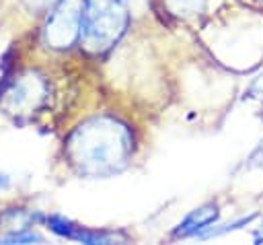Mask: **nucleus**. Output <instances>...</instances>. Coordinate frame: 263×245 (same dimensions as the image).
<instances>
[{
    "mask_svg": "<svg viewBox=\"0 0 263 245\" xmlns=\"http://www.w3.org/2000/svg\"><path fill=\"white\" fill-rule=\"evenodd\" d=\"M134 152L132 130L111 113L84 119L66 138L70 165L84 177H111L123 171Z\"/></svg>",
    "mask_w": 263,
    "mask_h": 245,
    "instance_id": "1",
    "label": "nucleus"
},
{
    "mask_svg": "<svg viewBox=\"0 0 263 245\" xmlns=\"http://www.w3.org/2000/svg\"><path fill=\"white\" fill-rule=\"evenodd\" d=\"M129 19L125 0H84L80 47L92 56L107 54L129 29Z\"/></svg>",
    "mask_w": 263,
    "mask_h": 245,
    "instance_id": "2",
    "label": "nucleus"
},
{
    "mask_svg": "<svg viewBox=\"0 0 263 245\" xmlns=\"http://www.w3.org/2000/svg\"><path fill=\"white\" fill-rule=\"evenodd\" d=\"M84 0H58L47 14L43 41L49 49L66 51L80 39Z\"/></svg>",
    "mask_w": 263,
    "mask_h": 245,
    "instance_id": "3",
    "label": "nucleus"
},
{
    "mask_svg": "<svg viewBox=\"0 0 263 245\" xmlns=\"http://www.w3.org/2000/svg\"><path fill=\"white\" fill-rule=\"evenodd\" d=\"M49 97V82L33 72L21 74L2 91V105L10 113L37 111Z\"/></svg>",
    "mask_w": 263,
    "mask_h": 245,
    "instance_id": "4",
    "label": "nucleus"
},
{
    "mask_svg": "<svg viewBox=\"0 0 263 245\" xmlns=\"http://www.w3.org/2000/svg\"><path fill=\"white\" fill-rule=\"evenodd\" d=\"M45 226L49 233H53L55 237L68 239V241H78V243H86V245H107L119 239V235L115 231H105V229H88L82 226L78 222H74L72 218H68L66 214L60 212H51L45 216Z\"/></svg>",
    "mask_w": 263,
    "mask_h": 245,
    "instance_id": "5",
    "label": "nucleus"
},
{
    "mask_svg": "<svg viewBox=\"0 0 263 245\" xmlns=\"http://www.w3.org/2000/svg\"><path fill=\"white\" fill-rule=\"evenodd\" d=\"M220 220V206L210 202V204H203L199 208H193L173 231H171V237L173 239H189V237H195L201 235L205 229H210L212 224H216Z\"/></svg>",
    "mask_w": 263,
    "mask_h": 245,
    "instance_id": "6",
    "label": "nucleus"
},
{
    "mask_svg": "<svg viewBox=\"0 0 263 245\" xmlns=\"http://www.w3.org/2000/svg\"><path fill=\"white\" fill-rule=\"evenodd\" d=\"M253 218H257V212H253V214H247V216H238V218H234V220H230V222H224V224H220V226H210V229H205L201 235H197V239L199 241H203V239H212V237H220V235H226V233H234V231H240L242 226H247V224H251V220Z\"/></svg>",
    "mask_w": 263,
    "mask_h": 245,
    "instance_id": "7",
    "label": "nucleus"
},
{
    "mask_svg": "<svg viewBox=\"0 0 263 245\" xmlns=\"http://www.w3.org/2000/svg\"><path fill=\"white\" fill-rule=\"evenodd\" d=\"M0 243L4 245H27V243H45V237L41 233H37L35 229L27 226V229H16V231H6L4 235H0Z\"/></svg>",
    "mask_w": 263,
    "mask_h": 245,
    "instance_id": "8",
    "label": "nucleus"
},
{
    "mask_svg": "<svg viewBox=\"0 0 263 245\" xmlns=\"http://www.w3.org/2000/svg\"><path fill=\"white\" fill-rule=\"evenodd\" d=\"M166 6L173 14L183 16H197L205 10L208 0H166Z\"/></svg>",
    "mask_w": 263,
    "mask_h": 245,
    "instance_id": "9",
    "label": "nucleus"
},
{
    "mask_svg": "<svg viewBox=\"0 0 263 245\" xmlns=\"http://www.w3.org/2000/svg\"><path fill=\"white\" fill-rule=\"evenodd\" d=\"M33 12H37V14H41L43 10H47V8H51L58 0H23Z\"/></svg>",
    "mask_w": 263,
    "mask_h": 245,
    "instance_id": "10",
    "label": "nucleus"
},
{
    "mask_svg": "<svg viewBox=\"0 0 263 245\" xmlns=\"http://www.w3.org/2000/svg\"><path fill=\"white\" fill-rule=\"evenodd\" d=\"M10 185H12V179H10V175H8V173H0V191H6V189H10Z\"/></svg>",
    "mask_w": 263,
    "mask_h": 245,
    "instance_id": "11",
    "label": "nucleus"
},
{
    "mask_svg": "<svg viewBox=\"0 0 263 245\" xmlns=\"http://www.w3.org/2000/svg\"><path fill=\"white\" fill-rule=\"evenodd\" d=\"M253 91H259V93L263 95V76L255 78V82H253Z\"/></svg>",
    "mask_w": 263,
    "mask_h": 245,
    "instance_id": "12",
    "label": "nucleus"
},
{
    "mask_svg": "<svg viewBox=\"0 0 263 245\" xmlns=\"http://www.w3.org/2000/svg\"><path fill=\"white\" fill-rule=\"evenodd\" d=\"M253 156H259V159H261V163H259V165L263 167V140H261V144L257 146V150L253 152Z\"/></svg>",
    "mask_w": 263,
    "mask_h": 245,
    "instance_id": "13",
    "label": "nucleus"
}]
</instances>
